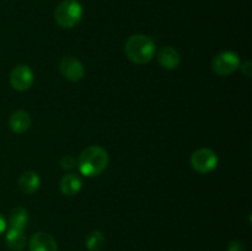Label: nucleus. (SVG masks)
Segmentation results:
<instances>
[{
	"label": "nucleus",
	"instance_id": "f257e3e1",
	"mask_svg": "<svg viewBox=\"0 0 252 251\" xmlns=\"http://www.w3.org/2000/svg\"><path fill=\"white\" fill-rule=\"evenodd\" d=\"M108 162H110V157L102 147L90 145L80 153L76 166L84 176L95 177L107 169Z\"/></svg>",
	"mask_w": 252,
	"mask_h": 251
},
{
	"label": "nucleus",
	"instance_id": "f03ea898",
	"mask_svg": "<svg viewBox=\"0 0 252 251\" xmlns=\"http://www.w3.org/2000/svg\"><path fill=\"white\" fill-rule=\"evenodd\" d=\"M155 51L157 48L154 41L147 34H132L125 44V53L127 58L138 65L149 63L155 56Z\"/></svg>",
	"mask_w": 252,
	"mask_h": 251
},
{
	"label": "nucleus",
	"instance_id": "7ed1b4c3",
	"mask_svg": "<svg viewBox=\"0 0 252 251\" xmlns=\"http://www.w3.org/2000/svg\"><path fill=\"white\" fill-rule=\"evenodd\" d=\"M83 6L78 0H63L54 11V20L63 29H71L80 22Z\"/></svg>",
	"mask_w": 252,
	"mask_h": 251
},
{
	"label": "nucleus",
	"instance_id": "20e7f679",
	"mask_svg": "<svg viewBox=\"0 0 252 251\" xmlns=\"http://www.w3.org/2000/svg\"><path fill=\"white\" fill-rule=\"evenodd\" d=\"M240 58L235 52H219L212 61V69L217 75L229 76L240 68Z\"/></svg>",
	"mask_w": 252,
	"mask_h": 251
},
{
	"label": "nucleus",
	"instance_id": "39448f33",
	"mask_svg": "<svg viewBox=\"0 0 252 251\" xmlns=\"http://www.w3.org/2000/svg\"><path fill=\"white\" fill-rule=\"evenodd\" d=\"M218 161L219 160L216 152L208 149V148H201V149L196 150L191 155V159H189L192 169L196 170L199 174H209V172H212L218 166Z\"/></svg>",
	"mask_w": 252,
	"mask_h": 251
},
{
	"label": "nucleus",
	"instance_id": "423d86ee",
	"mask_svg": "<svg viewBox=\"0 0 252 251\" xmlns=\"http://www.w3.org/2000/svg\"><path fill=\"white\" fill-rule=\"evenodd\" d=\"M59 71L62 76L69 81H79L84 78L85 69L83 63L73 56L63 57L59 62Z\"/></svg>",
	"mask_w": 252,
	"mask_h": 251
},
{
	"label": "nucleus",
	"instance_id": "0eeeda50",
	"mask_svg": "<svg viewBox=\"0 0 252 251\" xmlns=\"http://www.w3.org/2000/svg\"><path fill=\"white\" fill-rule=\"evenodd\" d=\"M10 84L17 91H26L33 84V71L26 64L16 65L10 74Z\"/></svg>",
	"mask_w": 252,
	"mask_h": 251
},
{
	"label": "nucleus",
	"instance_id": "6e6552de",
	"mask_svg": "<svg viewBox=\"0 0 252 251\" xmlns=\"http://www.w3.org/2000/svg\"><path fill=\"white\" fill-rule=\"evenodd\" d=\"M29 248L30 251H58V244L51 234L37 231L30 238Z\"/></svg>",
	"mask_w": 252,
	"mask_h": 251
},
{
	"label": "nucleus",
	"instance_id": "1a4fd4ad",
	"mask_svg": "<svg viewBox=\"0 0 252 251\" xmlns=\"http://www.w3.org/2000/svg\"><path fill=\"white\" fill-rule=\"evenodd\" d=\"M31 116L24 110H17L12 112L9 117V127L14 133L21 134L31 127Z\"/></svg>",
	"mask_w": 252,
	"mask_h": 251
},
{
	"label": "nucleus",
	"instance_id": "9d476101",
	"mask_svg": "<svg viewBox=\"0 0 252 251\" xmlns=\"http://www.w3.org/2000/svg\"><path fill=\"white\" fill-rule=\"evenodd\" d=\"M158 62L162 68L174 70L179 66L180 62H181V56L174 47L166 46L162 47L158 53Z\"/></svg>",
	"mask_w": 252,
	"mask_h": 251
},
{
	"label": "nucleus",
	"instance_id": "9b49d317",
	"mask_svg": "<svg viewBox=\"0 0 252 251\" xmlns=\"http://www.w3.org/2000/svg\"><path fill=\"white\" fill-rule=\"evenodd\" d=\"M81 186H83V181L80 177L76 174L69 172V174L64 175L62 177L61 182H59V188L63 194L68 197H73L80 192Z\"/></svg>",
	"mask_w": 252,
	"mask_h": 251
},
{
	"label": "nucleus",
	"instance_id": "f8f14e48",
	"mask_svg": "<svg viewBox=\"0 0 252 251\" xmlns=\"http://www.w3.org/2000/svg\"><path fill=\"white\" fill-rule=\"evenodd\" d=\"M17 184H19V188L22 193L32 194L41 186V179H39L37 172L26 171L20 176Z\"/></svg>",
	"mask_w": 252,
	"mask_h": 251
},
{
	"label": "nucleus",
	"instance_id": "ddd939ff",
	"mask_svg": "<svg viewBox=\"0 0 252 251\" xmlns=\"http://www.w3.org/2000/svg\"><path fill=\"white\" fill-rule=\"evenodd\" d=\"M5 243L11 251H22L26 245V236H25L24 230L9 228L5 235Z\"/></svg>",
	"mask_w": 252,
	"mask_h": 251
},
{
	"label": "nucleus",
	"instance_id": "4468645a",
	"mask_svg": "<svg viewBox=\"0 0 252 251\" xmlns=\"http://www.w3.org/2000/svg\"><path fill=\"white\" fill-rule=\"evenodd\" d=\"M27 223H29V212H27V209L22 208V207H16V208L12 209L9 219L10 228L24 230L27 226Z\"/></svg>",
	"mask_w": 252,
	"mask_h": 251
},
{
	"label": "nucleus",
	"instance_id": "2eb2a0df",
	"mask_svg": "<svg viewBox=\"0 0 252 251\" xmlns=\"http://www.w3.org/2000/svg\"><path fill=\"white\" fill-rule=\"evenodd\" d=\"M105 235L100 230L91 231L85 239V246L89 251H101L105 246Z\"/></svg>",
	"mask_w": 252,
	"mask_h": 251
},
{
	"label": "nucleus",
	"instance_id": "dca6fc26",
	"mask_svg": "<svg viewBox=\"0 0 252 251\" xmlns=\"http://www.w3.org/2000/svg\"><path fill=\"white\" fill-rule=\"evenodd\" d=\"M61 167L63 170H71L76 166V160L71 155H64L59 161Z\"/></svg>",
	"mask_w": 252,
	"mask_h": 251
},
{
	"label": "nucleus",
	"instance_id": "f3484780",
	"mask_svg": "<svg viewBox=\"0 0 252 251\" xmlns=\"http://www.w3.org/2000/svg\"><path fill=\"white\" fill-rule=\"evenodd\" d=\"M228 251H246L245 245L240 240H233L229 243Z\"/></svg>",
	"mask_w": 252,
	"mask_h": 251
},
{
	"label": "nucleus",
	"instance_id": "a211bd4d",
	"mask_svg": "<svg viewBox=\"0 0 252 251\" xmlns=\"http://www.w3.org/2000/svg\"><path fill=\"white\" fill-rule=\"evenodd\" d=\"M240 68L243 70V74L248 78H250L251 74H252V63L250 61H246L244 62L243 64H240Z\"/></svg>",
	"mask_w": 252,
	"mask_h": 251
},
{
	"label": "nucleus",
	"instance_id": "6ab92c4d",
	"mask_svg": "<svg viewBox=\"0 0 252 251\" xmlns=\"http://www.w3.org/2000/svg\"><path fill=\"white\" fill-rule=\"evenodd\" d=\"M5 230H6V221H5L4 217L0 214V235H2L5 233Z\"/></svg>",
	"mask_w": 252,
	"mask_h": 251
}]
</instances>
